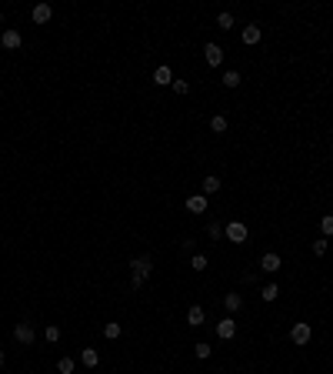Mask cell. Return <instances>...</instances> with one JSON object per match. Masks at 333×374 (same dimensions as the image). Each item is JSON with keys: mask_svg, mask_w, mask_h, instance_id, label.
Instances as JSON below:
<instances>
[{"mask_svg": "<svg viewBox=\"0 0 333 374\" xmlns=\"http://www.w3.org/2000/svg\"><path fill=\"white\" fill-rule=\"evenodd\" d=\"M210 130H214V134H227V117H223V114L210 117Z\"/></svg>", "mask_w": 333, "mask_h": 374, "instance_id": "d6986e66", "label": "cell"}, {"mask_svg": "<svg viewBox=\"0 0 333 374\" xmlns=\"http://www.w3.org/2000/svg\"><path fill=\"white\" fill-rule=\"evenodd\" d=\"M80 364H84V367H97V364H100L97 348H84V351H80Z\"/></svg>", "mask_w": 333, "mask_h": 374, "instance_id": "4fadbf2b", "label": "cell"}, {"mask_svg": "<svg viewBox=\"0 0 333 374\" xmlns=\"http://www.w3.org/2000/svg\"><path fill=\"white\" fill-rule=\"evenodd\" d=\"M203 321H206V311L200 308V304H190V311H187V324H190V327H203Z\"/></svg>", "mask_w": 333, "mask_h": 374, "instance_id": "30bf717a", "label": "cell"}, {"mask_svg": "<svg viewBox=\"0 0 333 374\" xmlns=\"http://www.w3.org/2000/svg\"><path fill=\"white\" fill-rule=\"evenodd\" d=\"M280 267H283V261H280V254H273V251L260 257V271H267V274H277Z\"/></svg>", "mask_w": 333, "mask_h": 374, "instance_id": "9c48e42d", "label": "cell"}, {"mask_svg": "<svg viewBox=\"0 0 333 374\" xmlns=\"http://www.w3.org/2000/svg\"><path fill=\"white\" fill-rule=\"evenodd\" d=\"M14 341H17V344H33V324H30V321H17Z\"/></svg>", "mask_w": 333, "mask_h": 374, "instance_id": "277c9868", "label": "cell"}, {"mask_svg": "<svg viewBox=\"0 0 333 374\" xmlns=\"http://www.w3.org/2000/svg\"><path fill=\"white\" fill-rule=\"evenodd\" d=\"M223 237L230 241V244H243L246 241V224L243 221H230L227 227H223Z\"/></svg>", "mask_w": 333, "mask_h": 374, "instance_id": "7a4b0ae2", "label": "cell"}, {"mask_svg": "<svg viewBox=\"0 0 333 374\" xmlns=\"http://www.w3.org/2000/svg\"><path fill=\"white\" fill-rule=\"evenodd\" d=\"M190 267H193V271H206V267H210L206 254H193V257H190Z\"/></svg>", "mask_w": 333, "mask_h": 374, "instance_id": "44dd1931", "label": "cell"}, {"mask_svg": "<svg viewBox=\"0 0 333 374\" xmlns=\"http://www.w3.org/2000/svg\"><path fill=\"white\" fill-rule=\"evenodd\" d=\"M217 27H220V30H233V14H227V10H223V14L217 17Z\"/></svg>", "mask_w": 333, "mask_h": 374, "instance_id": "603a6c76", "label": "cell"}, {"mask_svg": "<svg viewBox=\"0 0 333 374\" xmlns=\"http://www.w3.org/2000/svg\"><path fill=\"white\" fill-rule=\"evenodd\" d=\"M313 254H317V257H323V254H326V237L313 241Z\"/></svg>", "mask_w": 333, "mask_h": 374, "instance_id": "f1b7e54d", "label": "cell"}, {"mask_svg": "<svg viewBox=\"0 0 333 374\" xmlns=\"http://www.w3.org/2000/svg\"><path fill=\"white\" fill-rule=\"evenodd\" d=\"M217 337H220V341H233V337H237V321L233 318L217 321Z\"/></svg>", "mask_w": 333, "mask_h": 374, "instance_id": "5b68a950", "label": "cell"}, {"mask_svg": "<svg viewBox=\"0 0 333 374\" xmlns=\"http://www.w3.org/2000/svg\"><path fill=\"white\" fill-rule=\"evenodd\" d=\"M206 234H210L214 241H220V237H223V227H220L217 221H210V224H206Z\"/></svg>", "mask_w": 333, "mask_h": 374, "instance_id": "484cf974", "label": "cell"}, {"mask_svg": "<svg viewBox=\"0 0 333 374\" xmlns=\"http://www.w3.org/2000/svg\"><path fill=\"white\" fill-rule=\"evenodd\" d=\"M4 364H7V354H4V351H0V371H4Z\"/></svg>", "mask_w": 333, "mask_h": 374, "instance_id": "f546056e", "label": "cell"}, {"mask_svg": "<svg viewBox=\"0 0 333 374\" xmlns=\"http://www.w3.org/2000/svg\"><path fill=\"white\" fill-rule=\"evenodd\" d=\"M223 308H227V311L233 314V311H240V308H243V297H240L237 291H230V294H223Z\"/></svg>", "mask_w": 333, "mask_h": 374, "instance_id": "9a60e30c", "label": "cell"}, {"mask_svg": "<svg viewBox=\"0 0 333 374\" xmlns=\"http://www.w3.org/2000/svg\"><path fill=\"white\" fill-rule=\"evenodd\" d=\"M44 337H47L50 344H57V341H60V327H57V324H50L47 331H44Z\"/></svg>", "mask_w": 333, "mask_h": 374, "instance_id": "4316f807", "label": "cell"}, {"mask_svg": "<svg viewBox=\"0 0 333 374\" xmlns=\"http://www.w3.org/2000/svg\"><path fill=\"white\" fill-rule=\"evenodd\" d=\"M153 84H157V87H170V84H174V71H170V67H157V71H153Z\"/></svg>", "mask_w": 333, "mask_h": 374, "instance_id": "8fae6325", "label": "cell"}, {"mask_svg": "<svg viewBox=\"0 0 333 374\" xmlns=\"http://www.w3.org/2000/svg\"><path fill=\"white\" fill-rule=\"evenodd\" d=\"M210 351H214V348H210V344H206V341H200V344H193V354H197V358H200V361H206V358H210Z\"/></svg>", "mask_w": 333, "mask_h": 374, "instance_id": "cb8c5ba5", "label": "cell"}, {"mask_svg": "<svg viewBox=\"0 0 333 374\" xmlns=\"http://www.w3.org/2000/svg\"><path fill=\"white\" fill-rule=\"evenodd\" d=\"M310 337H313V327H310L307 321H297V324L290 327V341L300 344V348H303V344H310Z\"/></svg>", "mask_w": 333, "mask_h": 374, "instance_id": "3957f363", "label": "cell"}, {"mask_svg": "<svg viewBox=\"0 0 333 374\" xmlns=\"http://www.w3.org/2000/svg\"><path fill=\"white\" fill-rule=\"evenodd\" d=\"M150 271H153V261H150L147 254H143V257H134V261H130V284L140 287L143 281L150 278Z\"/></svg>", "mask_w": 333, "mask_h": 374, "instance_id": "6da1fadb", "label": "cell"}, {"mask_svg": "<svg viewBox=\"0 0 333 374\" xmlns=\"http://www.w3.org/2000/svg\"><path fill=\"white\" fill-rule=\"evenodd\" d=\"M187 211H190V214H206V197L203 194H190V197H187Z\"/></svg>", "mask_w": 333, "mask_h": 374, "instance_id": "7c38bea8", "label": "cell"}, {"mask_svg": "<svg viewBox=\"0 0 333 374\" xmlns=\"http://www.w3.org/2000/svg\"><path fill=\"white\" fill-rule=\"evenodd\" d=\"M210 194H220V177H203V197H210Z\"/></svg>", "mask_w": 333, "mask_h": 374, "instance_id": "2e32d148", "label": "cell"}, {"mask_svg": "<svg viewBox=\"0 0 333 374\" xmlns=\"http://www.w3.org/2000/svg\"><path fill=\"white\" fill-rule=\"evenodd\" d=\"M50 17H54L50 4H37V7H33V24H47Z\"/></svg>", "mask_w": 333, "mask_h": 374, "instance_id": "5bb4252c", "label": "cell"}, {"mask_svg": "<svg viewBox=\"0 0 333 374\" xmlns=\"http://www.w3.org/2000/svg\"><path fill=\"white\" fill-rule=\"evenodd\" d=\"M260 297H263V301H277V297H280V287H277V281H273V284H263L260 287Z\"/></svg>", "mask_w": 333, "mask_h": 374, "instance_id": "e0dca14e", "label": "cell"}, {"mask_svg": "<svg viewBox=\"0 0 333 374\" xmlns=\"http://www.w3.org/2000/svg\"><path fill=\"white\" fill-rule=\"evenodd\" d=\"M320 231H323V237H333V214L320 217Z\"/></svg>", "mask_w": 333, "mask_h": 374, "instance_id": "7402d4cb", "label": "cell"}, {"mask_svg": "<svg viewBox=\"0 0 333 374\" xmlns=\"http://www.w3.org/2000/svg\"><path fill=\"white\" fill-rule=\"evenodd\" d=\"M0 44H4V50H17L20 44H24V37H20V30H14V27H7V30L0 33Z\"/></svg>", "mask_w": 333, "mask_h": 374, "instance_id": "8992f818", "label": "cell"}, {"mask_svg": "<svg viewBox=\"0 0 333 374\" xmlns=\"http://www.w3.org/2000/svg\"><path fill=\"white\" fill-rule=\"evenodd\" d=\"M240 80H243V77H240V74L237 71H227V74H223V87H240Z\"/></svg>", "mask_w": 333, "mask_h": 374, "instance_id": "ffe728a7", "label": "cell"}, {"mask_svg": "<svg viewBox=\"0 0 333 374\" xmlns=\"http://www.w3.org/2000/svg\"><path fill=\"white\" fill-rule=\"evenodd\" d=\"M73 367H77L73 358H60V361H57V371H60V374H73Z\"/></svg>", "mask_w": 333, "mask_h": 374, "instance_id": "d4e9b609", "label": "cell"}, {"mask_svg": "<svg viewBox=\"0 0 333 374\" xmlns=\"http://www.w3.org/2000/svg\"><path fill=\"white\" fill-rule=\"evenodd\" d=\"M120 334H123V327H120L117 321H107V324H103V337H110V341H117Z\"/></svg>", "mask_w": 333, "mask_h": 374, "instance_id": "ac0fdd59", "label": "cell"}, {"mask_svg": "<svg viewBox=\"0 0 333 374\" xmlns=\"http://www.w3.org/2000/svg\"><path fill=\"white\" fill-rule=\"evenodd\" d=\"M170 87H174V90H177V94H180V97H183V94H190V84H187V80H174Z\"/></svg>", "mask_w": 333, "mask_h": 374, "instance_id": "83f0119b", "label": "cell"}, {"mask_svg": "<svg viewBox=\"0 0 333 374\" xmlns=\"http://www.w3.org/2000/svg\"><path fill=\"white\" fill-rule=\"evenodd\" d=\"M260 37H263V30H260L257 24H246V27H243V33H240L243 47H254V44H260Z\"/></svg>", "mask_w": 333, "mask_h": 374, "instance_id": "ba28073f", "label": "cell"}, {"mask_svg": "<svg viewBox=\"0 0 333 374\" xmlns=\"http://www.w3.org/2000/svg\"><path fill=\"white\" fill-rule=\"evenodd\" d=\"M0 27H4V17H0Z\"/></svg>", "mask_w": 333, "mask_h": 374, "instance_id": "4dcf8cb0", "label": "cell"}, {"mask_svg": "<svg viewBox=\"0 0 333 374\" xmlns=\"http://www.w3.org/2000/svg\"><path fill=\"white\" fill-rule=\"evenodd\" d=\"M203 60L210 67H220L223 64V47H220V44H206V47H203Z\"/></svg>", "mask_w": 333, "mask_h": 374, "instance_id": "52a82bcc", "label": "cell"}]
</instances>
